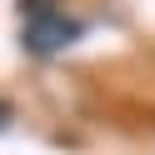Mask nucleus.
Returning a JSON list of instances; mask_svg holds the SVG:
<instances>
[{
	"instance_id": "1",
	"label": "nucleus",
	"mask_w": 155,
	"mask_h": 155,
	"mask_svg": "<svg viewBox=\"0 0 155 155\" xmlns=\"http://www.w3.org/2000/svg\"><path fill=\"white\" fill-rule=\"evenodd\" d=\"M80 30H85V25L70 20L65 10H45V15H30V20H25L20 45H25L30 55H40V60H45V55H60L65 45H75V40H80Z\"/></svg>"
},
{
	"instance_id": "2",
	"label": "nucleus",
	"mask_w": 155,
	"mask_h": 155,
	"mask_svg": "<svg viewBox=\"0 0 155 155\" xmlns=\"http://www.w3.org/2000/svg\"><path fill=\"white\" fill-rule=\"evenodd\" d=\"M45 10H55V0H20V15L30 20V15H45Z\"/></svg>"
},
{
	"instance_id": "3",
	"label": "nucleus",
	"mask_w": 155,
	"mask_h": 155,
	"mask_svg": "<svg viewBox=\"0 0 155 155\" xmlns=\"http://www.w3.org/2000/svg\"><path fill=\"white\" fill-rule=\"evenodd\" d=\"M5 125H10V105L0 100V130H5Z\"/></svg>"
}]
</instances>
